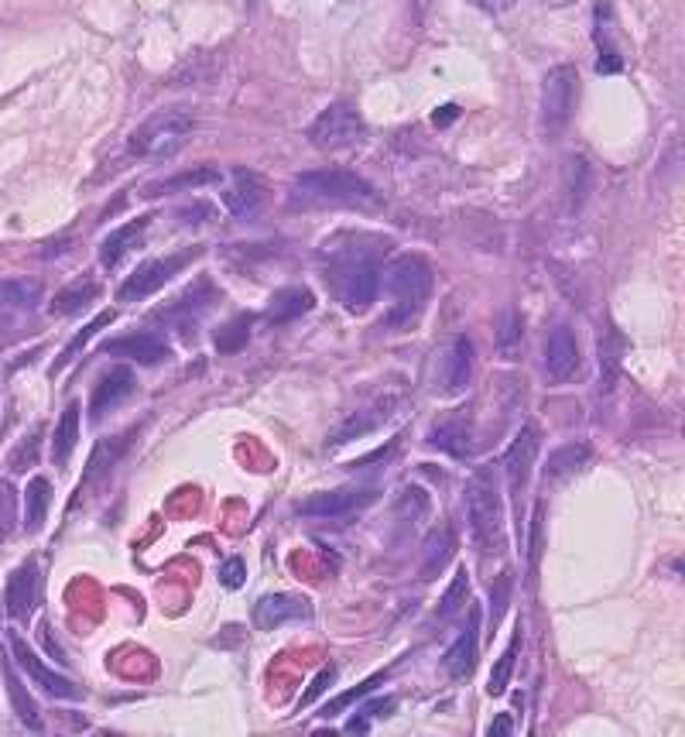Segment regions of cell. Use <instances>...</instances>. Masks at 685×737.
I'll return each mask as SVG.
<instances>
[{
	"label": "cell",
	"mask_w": 685,
	"mask_h": 737,
	"mask_svg": "<svg viewBox=\"0 0 685 737\" xmlns=\"http://www.w3.org/2000/svg\"><path fill=\"white\" fill-rule=\"evenodd\" d=\"M79 443V405L69 402L66 412H62L59 426H55V436H52V460L59 463V467H66L72 450H76Z\"/></svg>",
	"instance_id": "f1b7e54d"
},
{
	"label": "cell",
	"mask_w": 685,
	"mask_h": 737,
	"mask_svg": "<svg viewBox=\"0 0 685 737\" xmlns=\"http://www.w3.org/2000/svg\"><path fill=\"white\" fill-rule=\"evenodd\" d=\"M38 604V566L21 563L7 580V614L14 621H28V614Z\"/></svg>",
	"instance_id": "44dd1931"
},
{
	"label": "cell",
	"mask_w": 685,
	"mask_h": 737,
	"mask_svg": "<svg viewBox=\"0 0 685 737\" xmlns=\"http://www.w3.org/2000/svg\"><path fill=\"white\" fill-rule=\"evenodd\" d=\"M144 230H148V216H141V220H131V223H124V227L110 230V237L100 244V261L107 264V268H117V264L124 261L137 244H141Z\"/></svg>",
	"instance_id": "603a6c76"
},
{
	"label": "cell",
	"mask_w": 685,
	"mask_h": 737,
	"mask_svg": "<svg viewBox=\"0 0 685 737\" xmlns=\"http://www.w3.org/2000/svg\"><path fill=\"white\" fill-rule=\"evenodd\" d=\"M38 302H42V285L28 278H4L0 282V336L18 333L24 323H31Z\"/></svg>",
	"instance_id": "30bf717a"
},
{
	"label": "cell",
	"mask_w": 685,
	"mask_h": 737,
	"mask_svg": "<svg viewBox=\"0 0 685 737\" xmlns=\"http://www.w3.org/2000/svg\"><path fill=\"white\" fill-rule=\"evenodd\" d=\"M14 532V491L11 484H0V539Z\"/></svg>",
	"instance_id": "7bdbcfd3"
},
{
	"label": "cell",
	"mask_w": 685,
	"mask_h": 737,
	"mask_svg": "<svg viewBox=\"0 0 685 737\" xmlns=\"http://www.w3.org/2000/svg\"><path fill=\"white\" fill-rule=\"evenodd\" d=\"M586 460H590V446H586V443L562 446V450H555L552 456H548V477H569V474H576V470L586 467Z\"/></svg>",
	"instance_id": "e575fe53"
},
{
	"label": "cell",
	"mask_w": 685,
	"mask_h": 737,
	"mask_svg": "<svg viewBox=\"0 0 685 737\" xmlns=\"http://www.w3.org/2000/svg\"><path fill=\"white\" fill-rule=\"evenodd\" d=\"M401 405V391L398 388H388L381 391V395H374L364 408H357L353 415H346L340 426L333 429V436H329V446H343V443H353V439L367 436V432L381 429L384 422L391 419L394 412H398Z\"/></svg>",
	"instance_id": "9c48e42d"
},
{
	"label": "cell",
	"mask_w": 685,
	"mask_h": 737,
	"mask_svg": "<svg viewBox=\"0 0 685 737\" xmlns=\"http://www.w3.org/2000/svg\"><path fill=\"white\" fill-rule=\"evenodd\" d=\"M309 138L319 151H343V148H353V144L367 141V124L350 103H329V107L312 120Z\"/></svg>",
	"instance_id": "52a82bcc"
},
{
	"label": "cell",
	"mask_w": 685,
	"mask_h": 737,
	"mask_svg": "<svg viewBox=\"0 0 685 737\" xmlns=\"http://www.w3.org/2000/svg\"><path fill=\"white\" fill-rule=\"evenodd\" d=\"M579 100V72L572 66H555L542 79V131L545 138H559L569 127Z\"/></svg>",
	"instance_id": "8992f818"
},
{
	"label": "cell",
	"mask_w": 685,
	"mask_h": 737,
	"mask_svg": "<svg viewBox=\"0 0 685 737\" xmlns=\"http://www.w3.org/2000/svg\"><path fill=\"white\" fill-rule=\"evenodd\" d=\"M456 114H459V110L453 107V103H449V107H442V114H435V124H439V127H442V124H449V120H453Z\"/></svg>",
	"instance_id": "c3c4849f"
},
{
	"label": "cell",
	"mask_w": 685,
	"mask_h": 737,
	"mask_svg": "<svg viewBox=\"0 0 685 737\" xmlns=\"http://www.w3.org/2000/svg\"><path fill=\"white\" fill-rule=\"evenodd\" d=\"M209 182H220V172L216 168H199V172H185V175H175V179H165V182H155V186H148L144 196H161V192H175V189H199V186H209Z\"/></svg>",
	"instance_id": "74e56055"
},
{
	"label": "cell",
	"mask_w": 685,
	"mask_h": 737,
	"mask_svg": "<svg viewBox=\"0 0 685 737\" xmlns=\"http://www.w3.org/2000/svg\"><path fill=\"white\" fill-rule=\"evenodd\" d=\"M247 340H251V316H237L216 333V350H223V354H237Z\"/></svg>",
	"instance_id": "f35d334b"
},
{
	"label": "cell",
	"mask_w": 685,
	"mask_h": 737,
	"mask_svg": "<svg viewBox=\"0 0 685 737\" xmlns=\"http://www.w3.org/2000/svg\"><path fill=\"white\" fill-rule=\"evenodd\" d=\"M477 4L483 7V11H490V14H501V11H507V7L514 4V0H477Z\"/></svg>",
	"instance_id": "7dc6e473"
},
{
	"label": "cell",
	"mask_w": 685,
	"mask_h": 737,
	"mask_svg": "<svg viewBox=\"0 0 685 737\" xmlns=\"http://www.w3.org/2000/svg\"><path fill=\"white\" fill-rule=\"evenodd\" d=\"M480 611H470V624H466L463 631H459V638L453 645H449L446 659H442V666L453 679H466L473 669H477V648H480Z\"/></svg>",
	"instance_id": "ffe728a7"
},
{
	"label": "cell",
	"mask_w": 685,
	"mask_h": 737,
	"mask_svg": "<svg viewBox=\"0 0 685 737\" xmlns=\"http://www.w3.org/2000/svg\"><path fill=\"white\" fill-rule=\"evenodd\" d=\"M264 199H268V186L251 172H237L227 192H223V206L233 216H254L264 206Z\"/></svg>",
	"instance_id": "7402d4cb"
},
{
	"label": "cell",
	"mask_w": 685,
	"mask_h": 737,
	"mask_svg": "<svg viewBox=\"0 0 685 737\" xmlns=\"http://www.w3.org/2000/svg\"><path fill=\"white\" fill-rule=\"evenodd\" d=\"M329 282L346 312H367L377 302V288H381V271L377 261L370 258H350V261H329Z\"/></svg>",
	"instance_id": "5b68a950"
},
{
	"label": "cell",
	"mask_w": 685,
	"mask_h": 737,
	"mask_svg": "<svg viewBox=\"0 0 685 737\" xmlns=\"http://www.w3.org/2000/svg\"><path fill=\"white\" fill-rule=\"evenodd\" d=\"M137 388V378L131 367H110L107 374H103L100 381H96L93 388V398H90V415L93 419H103L107 412H114L127 402V398L134 395Z\"/></svg>",
	"instance_id": "2e32d148"
},
{
	"label": "cell",
	"mask_w": 685,
	"mask_h": 737,
	"mask_svg": "<svg viewBox=\"0 0 685 737\" xmlns=\"http://www.w3.org/2000/svg\"><path fill=\"white\" fill-rule=\"evenodd\" d=\"M312 607L305 597H295V594H268L257 600L254 607V624L261 631H274L281 628V624L288 621H298V618H309Z\"/></svg>",
	"instance_id": "e0dca14e"
},
{
	"label": "cell",
	"mask_w": 685,
	"mask_h": 737,
	"mask_svg": "<svg viewBox=\"0 0 685 737\" xmlns=\"http://www.w3.org/2000/svg\"><path fill=\"white\" fill-rule=\"evenodd\" d=\"M518 652H521V628L518 635L511 638V645L504 648V655L497 659L494 672H490V683H487V693L490 696H501L507 686H511V676H514V666H518Z\"/></svg>",
	"instance_id": "d590c367"
},
{
	"label": "cell",
	"mask_w": 685,
	"mask_h": 737,
	"mask_svg": "<svg viewBox=\"0 0 685 737\" xmlns=\"http://www.w3.org/2000/svg\"><path fill=\"white\" fill-rule=\"evenodd\" d=\"M470 378H473V343L470 336H453L442 347L439 360H435V391L439 395H459V391H466Z\"/></svg>",
	"instance_id": "8fae6325"
},
{
	"label": "cell",
	"mask_w": 685,
	"mask_h": 737,
	"mask_svg": "<svg viewBox=\"0 0 685 737\" xmlns=\"http://www.w3.org/2000/svg\"><path fill=\"white\" fill-rule=\"evenodd\" d=\"M4 679H7V693H11V703H14V710H18L21 724H28L31 731H42V717H38L35 700H31L28 690H24V683L18 679V672H14L11 662H4Z\"/></svg>",
	"instance_id": "1f68e13d"
},
{
	"label": "cell",
	"mask_w": 685,
	"mask_h": 737,
	"mask_svg": "<svg viewBox=\"0 0 685 737\" xmlns=\"http://www.w3.org/2000/svg\"><path fill=\"white\" fill-rule=\"evenodd\" d=\"M521 340H525V323H521L518 309H504L501 326H497V354L504 360H518Z\"/></svg>",
	"instance_id": "d6a6232c"
},
{
	"label": "cell",
	"mask_w": 685,
	"mask_h": 737,
	"mask_svg": "<svg viewBox=\"0 0 685 737\" xmlns=\"http://www.w3.org/2000/svg\"><path fill=\"white\" fill-rule=\"evenodd\" d=\"M432 268L418 254H401L384 268V288L391 292V312L384 323L391 330L411 326L432 299Z\"/></svg>",
	"instance_id": "3957f363"
},
{
	"label": "cell",
	"mask_w": 685,
	"mask_h": 737,
	"mask_svg": "<svg viewBox=\"0 0 685 737\" xmlns=\"http://www.w3.org/2000/svg\"><path fill=\"white\" fill-rule=\"evenodd\" d=\"M545 374L552 384H566L579 374V343L569 326H555L545 340Z\"/></svg>",
	"instance_id": "5bb4252c"
},
{
	"label": "cell",
	"mask_w": 685,
	"mask_h": 737,
	"mask_svg": "<svg viewBox=\"0 0 685 737\" xmlns=\"http://www.w3.org/2000/svg\"><path fill=\"white\" fill-rule=\"evenodd\" d=\"M466 522H470L473 549L483 559L504 552V498L497 487V474L487 467H477L466 480Z\"/></svg>",
	"instance_id": "7a4b0ae2"
},
{
	"label": "cell",
	"mask_w": 685,
	"mask_h": 737,
	"mask_svg": "<svg viewBox=\"0 0 685 737\" xmlns=\"http://www.w3.org/2000/svg\"><path fill=\"white\" fill-rule=\"evenodd\" d=\"M213 299H216V292L209 288V282H196V285L189 288V292L179 295L172 306L161 309V316H165V319H179V316H189V312L196 316V312H203Z\"/></svg>",
	"instance_id": "836d02e7"
},
{
	"label": "cell",
	"mask_w": 685,
	"mask_h": 737,
	"mask_svg": "<svg viewBox=\"0 0 685 737\" xmlns=\"http://www.w3.org/2000/svg\"><path fill=\"white\" fill-rule=\"evenodd\" d=\"M127 443H131V439H127V436L100 439V443H96V450H93V456H90V467H86V477L79 480V491H83V487H90L93 480H100L103 474H110V470H114V463L120 460V456H124Z\"/></svg>",
	"instance_id": "83f0119b"
},
{
	"label": "cell",
	"mask_w": 685,
	"mask_h": 737,
	"mask_svg": "<svg viewBox=\"0 0 685 737\" xmlns=\"http://www.w3.org/2000/svg\"><path fill=\"white\" fill-rule=\"evenodd\" d=\"M381 683V676H374V679H367V683H360L357 690H350V693H343V696H336L333 703H326V710H322V714L326 717H336V714H343L346 707H350L353 700H360V696H367V693H374V686Z\"/></svg>",
	"instance_id": "b9f144b4"
},
{
	"label": "cell",
	"mask_w": 685,
	"mask_h": 737,
	"mask_svg": "<svg viewBox=\"0 0 685 737\" xmlns=\"http://www.w3.org/2000/svg\"><path fill=\"white\" fill-rule=\"evenodd\" d=\"M11 652H14V659H18V666H21L24 672H28V679H31V683H35L42 693L55 696V700H79V696H83V693H79V686L72 683V679L59 676V672H55V669H48L45 662L38 659V655L21 642L18 635H11Z\"/></svg>",
	"instance_id": "7c38bea8"
},
{
	"label": "cell",
	"mask_w": 685,
	"mask_h": 737,
	"mask_svg": "<svg viewBox=\"0 0 685 737\" xmlns=\"http://www.w3.org/2000/svg\"><path fill=\"white\" fill-rule=\"evenodd\" d=\"M381 203L377 189L357 172L346 168H316V172L295 175L288 186V206L292 210H374Z\"/></svg>",
	"instance_id": "6da1fadb"
},
{
	"label": "cell",
	"mask_w": 685,
	"mask_h": 737,
	"mask_svg": "<svg viewBox=\"0 0 685 737\" xmlns=\"http://www.w3.org/2000/svg\"><path fill=\"white\" fill-rule=\"evenodd\" d=\"M377 501L374 487H340V491H319L309 494L305 501L295 504L302 518H316V522H336V518H350L357 511L370 508Z\"/></svg>",
	"instance_id": "ba28073f"
},
{
	"label": "cell",
	"mask_w": 685,
	"mask_h": 737,
	"mask_svg": "<svg viewBox=\"0 0 685 737\" xmlns=\"http://www.w3.org/2000/svg\"><path fill=\"white\" fill-rule=\"evenodd\" d=\"M507 600H511V573H501V576H497V583H494V597H490V621H494V628L504 618Z\"/></svg>",
	"instance_id": "60d3db41"
},
{
	"label": "cell",
	"mask_w": 685,
	"mask_h": 737,
	"mask_svg": "<svg viewBox=\"0 0 685 737\" xmlns=\"http://www.w3.org/2000/svg\"><path fill=\"white\" fill-rule=\"evenodd\" d=\"M312 306H316V295H312L309 288H281L271 299L268 319L271 323H292V319L312 312Z\"/></svg>",
	"instance_id": "4316f807"
},
{
	"label": "cell",
	"mask_w": 685,
	"mask_h": 737,
	"mask_svg": "<svg viewBox=\"0 0 685 737\" xmlns=\"http://www.w3.org/2000/svg\"><path fill=\"white\" fill-rule=\"evenodd\" d=\"M103 354L127 357V360H137V364H161V360L172 357V350H168V343L155 333H131V336H120V340L103 343Z\"/></svg>",
	"instance_id": "d6986e66"
},
{
	"label": "cell",
	"mask_w": 685,
	"mask_h": 737,
	"mask_svg": "<svg viewBox=\"0 0 685 737\" xmlns=\"http://www.w3.org/2000/svg\"><path fill=\"white\" fill-rule=\"evenodd\" d=\"M466 600H470V573H466V570H456L453 583H449V590H446V594H442V600H439V611H435V618H439V621L456 618V614L466 607Z\"/></svg>",
	"instance_id": "8d00e7d4"
},
{
	"label": "cell",
	"mask_w": 685,
	"mask_h": 737,
	"mask_svg": "<svg viewBox=\"0 0 685 737\" xmlns=\"http://www.w3.org/2000/svg\"><path fill=\"white\" fill-rule=\"evenodd\" d=\"M333 679H336V669H333V666H329V669H322L319 676H316V683H312V690L302 696V707H305V703H312V700H316V696H319L322 690H326V686H333Z\"/></svg>",
	"instance_id": "f6af8a7d"
},
{
	"label": "cell",
	"mask_w": 685,
	"mask_h": 737,
	"mask_svg": "<svg viewBox=\"0 0 685 737\" xmlns=\"http://www.w3.org/2000/svg\"><path fill=\"white\" fill-rule=\"evenodd\" d=\"M110 323H114V312H103V316H96V319H93V323H90V326H86V330H83V333H79V336H76V340H72V343H69V347H66V350H62V360H59V364H55V371H59V367H66V364H69V360H72V357H76V350H79V347H86V343H90V340H93V336H96V333H100V330H103V326H110Z\"/></svg>",
	"instance_id": "ab89813d"
},
{
	"label": "cell",
	"mask_w": 685,
	"mask_h": 737,
	"mask_svg": "<svg viewBox=\"0 0 685 737\" xmlns=\"http://www.w3.org/2000/svg\"><path fill=\"white\" fill-rule=\"evenodd\" d=\"M593 189V168L583 155H572L566 162V175H562V192H566V210L579 213Z\"/></svg>",
	"instance_id": "cb8c5ba5"
},
{
	"label": "cell",
	"mask_w": 685,
	"mask_h": 737,
	"mask_svg": "<svg viewBox=\"0 0 685 737\" xmlns=\"http://www.w3.org/2000/svg\"><path fill=\"white\" fill-rule=\"evenodd\" d=\"M96 295H100V285H96L93 278H76V282L66 285L52 299V316H72V312H79L86 302H93Z\"/></svg>",
	"instance_id": "4dcf8cb0"
},
{
	"label": "cell",
	"mask_w": 685,
	"mask_h": 737,
	"mask_svg": "<svg viewBox=\"0 0 685 737\" xmlns=\"http://www.w3.org/2000/svg\"><path fill=\"white\" fill-rule=\"evenodd\" d=\"M185 264V258H155V261H144L141 268L134 271L131 278H127L124 285H120L117 299L120 302H141L148 299V295H155L161 285L168 282V278L175 275Z\"/></svg>",
	"instance_id": "9a60e30c"
},
{
	"label": "cell",
	"mask_w": 685,
	"mask_h": 737,
	"mask_svg": "<svg viewBox=\"0 0 685 737\" xmlns=\"http://www.w3.org/2000/svg\"><path fill=\"white\" fill-rule=\"evenodd\" d=\"M196 134V117L185 110H158L127 138V151L137 158H172Z\"/></svg>",
	"instance_id": "277c9868"
},
{
	"label": "cell",
	"mask_w": 685,
	"mask_h": 737,
	"mask_svg": "<svg viewBox=\"0 0 685 737\" xmlns=\"http://www.w3.org/2000/svg\"><path fill=\"white\" fill-rule=\"evenodd\" d=\"M429 446L449 456H470V422L466 419H442L429 429Z\"/></svg>",
	"instance_id": "d4e9b609"
},
{
	"label": "cell",
	"mask_w": 685,
	"mask_h": 737,
	"mask_svg": "<svg viewBox=\"0 0 685 737\" xmlns=\"http://www.w3.org/2000/svg\"><path fill=\"white\" fill-rule=\"evenodd\" d=\"M48 501H52V484H48L45 477H35L24 487V528H28V532H38V528L45 525Z\"/></svg>",
	"instance_id": "f546056e"
},
{
	"label": "cell",
	"mask_w": 685,
	"mask_h": 737,
	"mask_svg": "<svg viewBox=\"0 0 685 737\" xmlns=\"http://www.w3.org/2000/svg\"><path fill=\"white\" fill-rule=\"evenodd\" d=\"M538 429L535 426H521V432L514 436V443L507 446L504 453V477L507 487H511L514 498H521L531 480V470H535V456H538Z\"/></svg>",
	"instance_id": "4fadbf2b"
},
{
	"label": "cell",
	"mask_w": 685,
	"mask_h": 737,
	"mask_svg": "<svg viewBox=\"0 0 685 737\" xmlns=\"http://www.w3.org/2000/svg\"><path fill=\"white\" fill-rule=\"evenodd\" d=\"M487 734H490V737H494V734H514V724H511V717H507V714H501V717L494 720V724L487 727Z\"/></svg>",
	"instance_id": "bcb514c9"
},
{
	"label": "cell",
	"mask_w": 685,
	"mask_h": 737,
	"mask_svg": "<svg viewBox=\"0 0 685 737\" xmlns=\"http://www.w3.org/2000/svg\"><path fill=\"white\" fill-rule=\"evenodd\" d=\"M593 38H596V52H600L596 72L610 76V72L624 69V55H620V48L614 42V7H610V0H600L593 7Z\"/></svg>",
	"instance_id": "ac0fdd59"
},
{
	"label": "cell",
	"mask_w": 685,
	"mask_h": 737,
	"mask_svg": "<svg viewBox=\"0 0 685 737\" xmlns=\"http://www.w3.org/2000/svg\"><path fill=\"white\" fill-rule=\"evenodd\" d=\"M453 549H456L453 532H449L446 525L432 528V535L425 539V546H422V570H418V573H422V580H432L435 573L446 570V563L453 559Z\"/></svg>",
	"instance_id": "484cf974"
},
{
	"label": "cell",
	"mask_w": 685,
	"mask_h": 737,
	"mask_svg": "<svg viewBox=\"0 0 685 737\" xmlns=\"http://www.w3.org/2000/svg\"><path fill=\"white\" fill-rule=\"evenodd\" d=\"M244 576H247V566H244V559H237V556L220 566V583L230 590H237L240 583H244Z\"/></svg>",
	"instance_id": "ee69618b"
}]
</instances>
